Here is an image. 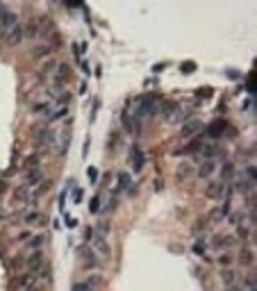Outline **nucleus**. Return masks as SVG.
Wrapping results in <instances>:
<instances>
[{
    "instance_id": "11",
    "label": "nucleus",
    "mask_w": 257,
    "mask_h": 291,
    "mask_svg": "<svg viewBox=\"0 0 257 291\" xmlns=\"http://www.w3.org/2000/svg\"><path fill=\"white\" fill-rule=\"evenodd\" d=\"M19 221L25 223V225H35V223H37V225H44V223H46V216H44L41 212H37V209H30V212H25L23 216L19 218Z\"/></svg>"
},
{
    "instance_id": "16",
    "label": "nucleus",
    "mask_w": 257,
    "mask_h": 291,
    "mask_svg": "<svg viewBox=\"0 0 257 291\" xmlns=\"http://www.w3.org/2000/svg\"><path fill=\"white\" fill-rule=\"evenodd\" d=\"M30 55H32V60L35 62H41V60H46L48 55H53V46L50 44H37Z\"/></svg>"
},
{
    "instance_id": "5",
    "label": "nucleus",
    "mask_w": 257,
    "mask_h": 291,
    "mask_svg": "<svg viewBox=\"0 0 257 291\" xmlns=\"http://www.w3.org/2000/svg\"><path fill=\"white\" fill-rule=\"evenodd\" d=\"M155 105H157V98H155L153 94H150V96H146V98H141V103H139L137 112H134L137 121H139V119H144V116H148V114H153Z\"/></svg>"
},
{
    "instance_id": "6",
    "label": "nucleus",
    "mask_w": 257,
    "mask_h": 291,
    "mask_svg": "<svg viewBox=\"0 0 257 291\" xmlns=\"http://www.w3.org/2000/svg\"><path fill=\"white\" fill-rule=\"evenodd\" d=\"M234 241H237V237H230V234H218V237H214L212 241H209V246H212V250L221 252V250H230V248L234 246Z\"/></svg>"
},
{
    "instance_id": "12",
    "label": "nucleus",
    "mask_w": 257,
    "mask_h": 291,
    "mask_svg": "<svg viewBox=\"0 0 257 291\" xmlns=\"http://www.w3.org/2000/svg\"><path fill=\"white\" fill-rule=\"evenodd\" d=\"M225 182H221V180H216V182H212L207 187V198H212V200H223L225 198Z\"/></svg>"
},
{
    "instance_id": "15",
    "label": "nucleus",
    "mask_w": 257,
    "mask_h": 291,
    "mask_svg": "<svg viewBox=\"0 0 257 291\" xmlns=\"http://www.w3.org/2000/svg\"><path fill=\"white\" fill-rule=\"evenodd\" d=\"M69 116V107H53L48 109V112L44 114V119L48 121V123H55V121H62Z\"/></svg>"
},
{
    "instance_id": "23",
    "label": "nucleus",
    "mask_w": 257,
    "mask_h": 291,
    "mask_svg": "<svg viewBox=\"0 0 257 291\" xmlns=\"http://www.w3.org/2000/svg\"><path fill=\"white\" fill-rule=\"evenodd\" d=\"M57 66H60V64H57V62H55V60H50L48 64L44 66V73H41V78H46V75H50V78H53V73H55V71H57ZM41 78H39V80H41Z\"/></svg>"
},
{
    "instance_id": "21",
    "label": "nucleus",
    "mask_w": 257,
    "mask_h": 291,
    "mask_svg": "<svg viewBox=\"0 0 257 291\" xmlns=\"http://www.w3.org/2000/svg\"><path fill=\"white\" fill-rule=\"evenodd\" d=\"M46 243V234H37V237H32L30 241L25 243V246L30 248V250H41V246Z\"/></svg>"
},
{
    "instance_id": "25",
    "label": "nucleus",
    "mask_w": 257,
    "mask_h": 291,
    "mask_svg": "<svg viewBox=\"0 0 257 291\" xmlns=\"http://www.w3.org/2000/svg\"><path fill=\"white\" fill-rule=\"evenodd\" d=\"M30 239H32V232H30V230H25V232H21V234L14 239V241H16V243H28Z\"/></svg>"
},
{
    "instance_id": "22",
    "label": "nucleus",
    "mask_w": 257,
    "mask_h": 291,
    "mask_svg": "<svg viewBox=\"0 0 257 291\" xmlns=\"http://www.w3.org/2000/svg\"><path fill=\"white\" fill-rule=\"evenodd\" d=\"M48 189H50V182H48V180H44V182H39V184H37V187H35V200L39 202V198H44Z\"/></svg>"
},
{
    "instance_id": "4",
    "label": "nucleus",
    "mask_w": 257,
    "mask_h": 291,
    "mask_svg": "<svg viewBox=\"0 0 257 291\" xmlns=\"http://www.w3.org/2000/svg\"><path fill=\"white\" fill-rule=\"evenodd\" d=\"M32 282H35V275H32V273H19V275L12 277L10 291H23V289H28Z\"/></svg>"
},
{
    "instance_id": "14",
    "label": "nucleus",
    "mask_w": 257,
    "mask_h": 291,
    "mask_svg": "<svg viewBox=\"0 0 257 291\" xmlns=\"http://www.w3.org/2000/svg\"><path fill=\"white\" fill-rule=\"evenodd\" d=\"M175 175H178L180 182H184V180H189L191 175H196V168H193L191 162H180L178 168H175Z\"/></svg>"
},
{
    "instance_id": "32",
    "label": "nucleus",
    "mask_w": 257,
    "mask_h": 291,
    "mask_svg": "<svg viewBox=\"0 0 257 291\" xmlns=\"http://www.w3.org/2000/svg\"><path fill=\"white\" fill-rule=\"evenodd\" d=\"M89 178L96 182V178H98V171H96V168H89Z\"/></svg>"
},
{
    "instance_id": "19",
    "label": "nucleus",
    "mask_w": 257,
    "mask_h": 291,
    "mask_svg": "<svg viewBox=\"0 0 257 291\" xmlns=\"http://www.w3.org/2000/svg\"><path fill=\"white\" fill-rule=\"evenodd\" d=\"M200 128H203V125L198 123V121H189V123L184 125L182 130H180V137H182V139H189V137H193L196 132H200Z\"/></svg>"
},
{
    "instance_id": "28",
    "label": "nucleus",
    "mask_w": 257,
    "mask_h": 291,
    "mask_svg": "<svg viewBox=\"0 0 257 291\" xmlns=\"http://www.w3.org/2000/svg\"><path fill=\"white\" fill-rule=\"evenodd\" d=\"M193 252H196V255H203V252H205V241H203V239H198V241H196Z\"/></svg>"
},
{
    "instance_id": "31",
    "label": "nucleus",
    "mask_w": 257,
    "mask_h": 291,
    "mask_svg": "<svg viewBox=\"0 0 257 291\" xmlns=\"http://www.w3.org/2000/svg\"><path fill=\"white\" fill-rule=\"evenodd\" d=\"M200 96H203V98H209V96H212V89H209V87H203V89H200Z\"/></svg>"
},
{
    "instance_id": "18",
    "label": "nucleus",
    "mask_w": 257,
    "mask_h": 291,
    "mask_svg": "<svg viewBox=\"0 0 257 291\" xmlns=\"http://www.w3.org/2000/svg\"><path fill=\"white\" fill-rule=\"evenodd\" d=\"M130 159H132L134 171H141V168H144V164H146V155L141 153V148H137V146H134L132 153H130Z\"/></svg>"
},
{
    "instance_id": "26",
    "label": "nucleus",
    "mask_w": 257,
    "mask_h": 291,
    "mask_svg": "<svg viewBox=\"0 0 257 291\" xmlns=\"http://www.w3.org/2000/svg\"><path fill=\"white\" fill-rule=\"evenodd\" d=\"M230 173H232V164H225L223 171H221V182H225V180L230 178Z\"/></svg>"
},
{
    "instance_id": "2",
    "label": "nucleus",
    "mask_w": 257,
    "mask_h": 291,
    "mask_svg": "<svg viewBox=\"0 0 257 291\" xmlns=\"http://www.w3.org/2000/svg\"><path fill=\"white\" fill-rule=\"evenodd\" d=\"M53 130H55L53 153L64 155L66 150H69V143H71V128H69V125H62V128H53Z\"/></svg>"
},
{
    "instance_id": "1",
    "label": "nucleus",
    "mask_w": 257,
    "mask_h": 291,
    "mask_svg": "<svg viewBox=\"0 0 257 291\" xmlns=\"http://www.w3.org/2000/svg\"><path fill=\"white\" fill-rule=\"evenodd\" d=\"M89 248H91V252L98 257L100 264L112 259V248H109V243H107V239H105V234H94V237H91V246Z\"/></svg>"
},
{
    "instance_id": "34",
    "label": "nucleus",
    "mask_w": 257,
    "mask_h": 291,
    "mask_svg": "<svg viewBox=\"0 0 257 291\" xmlns=\"http://www.w3.org/2000/svg\"><path fill=\"white\" fill-rule=\"evenodd\" d=\"M227 291H241V289H239V286H237V284H234V286H232V284H230V286H227Z\"/></svg>"
},
{
    "instance_id": "10",
    "label": "nucleus",
    "mask_w": 257,
    "mask_h": 291,
    "mask_svg": "<svg viewBox=\"0 0 257 291\" xmlns=\"http://www.w3.org/2000/svg\"><path fill=\"white\" fill-rule=\"evenodd\" d=\"M71 75V69L66 64H60L57 66V71L53 73V87H60V89H64V82L69 80Z\"/></svg>"
},
{
    "instance_id": "24",
    "label": "nucleus",
    "mask_w": 257,
    "mask_h": 291,
    "mask_svg": "<svg viewBox=\"0 0 257 291\" xmlns=\"http://www.w3.org/2000/svg\"><path fill=\"white\" fill-rule=\"evenodd\" d=\"M119 187L121 189H130V187H132V178H130L128 173H121V175H119Z\"/></svg>"
},
{
    "instance_id": "8",
    "label": "nucleus",
    "mask_w": 257,
    "mask_h": 291,
    "mask_svg": "<svg viewBox=\"0 0 257 291\" xmlns=\"http://www.w3.org/2000/svg\"><path fill=\"white\" fill-rule=\"evenodd\" d=\"M216 166H218L216 157L203 159V162H200V166H198V171H196V175H198V178H200V180H207L209 175H212V173L216 171Z\"/></svg>"
},
{
    "instance_id": "7",
    "label": "nucleus",
    "mask_w": 257,
    "mask_h": 291,
    "mask_svg": "<svg viewBox=\"0 0 257 291\" xmlns=\"http://www.w3.org/2000/svg\"><path fill=\"white\" fill-rule=\"evenodd\" d=\"M23 39H25V28L21 23H16L12 30L5 32V44L7 46H19Z\"/></svg>"
},
{
    "instance_id": "13",
    "label": "nucleus",
    "mask_w": 257,
    "mask_h": 291,
    "mask_svg": "<svg viewBox=\"0 0 257 291\" xmlns=\"http://www.w3.org/2000/svg\"><path fill=\"white\" fill-rule=\"evenodd\" d=\"M44 180H46V175L39 166L28 168V173H25V184H30V187H37V184L44 182Z\"/></svg>"
},
{
    "instance_id": "33",
    "label": "nucleus",
    "mask_w": 257,
    "mask_h": 291,
    "mask_svg": "<svg viewBox=\"0 0 257 291\" xmlns=\"http://www.w3.org/2000/svg\"><path fill=\"white\" fill-rule=\"evenodd\" d=\"M23 291H41V286H35V284H30L28 289H23Z\"/></svg>"
},
{
    "instance_id": "27",
    "label": "nucleus",
    "mask_w": 257,
    "mask_h": 291,
    "mask_svg": "<svg viewBox=\"0 0 257 291\" xmlns=\"http://www.w3.org/2000/svg\"><path fill=\"white\" fill-rule=\"evenodd\" d=\"M73 291H94V289H91L89 282H78V284L73 286Z\"/></svg>"
},
{
    "instance_id": "29",
    "label": "nucleus",
    "mask_w": 257,
    "mask_h": 291,
    "mask_svg": "<svg viewBox=\"0 0 257 291\" xmlns=\"http://www.w3.org/2000/svg\"><path fill=\"white\" fill-rule=\"evenodd\" d=\"M191 71H196V64H193V62H184V64H182V73H191Z\"/></svg>"
},
{
    "instance_id": "20",
    "label": "nucleus",
    "mask_w": 257,
    "mask_h": 291,
    "mask_svg": "<svg viewBox=\"0 0 257 291\" xmlns=\"http://www.w3.org/2000/svg\"><path fill=\"white\" fill-rule=\"evenodd\" d=\"M225 125H227L225 121H214V123L207 128V134H209V137H221V134H223V128H225Z\"/></svg>"
},
{
    "instance_id": "9",
    "label": "nucleus",
    "mask_w": 257,
    "mask_h": 291,
    "mask_svg": "<svg viewBox=\"0 0 257 291\" xmlns=\"http://www.w3.org/2000/svg\"><path fill=\"white\" fill-rule=\"evenodd\" d=\"M16 23H19V16H16L14 12H7V10L0 12V32H3V35H5L7 30H12Z\"/></svg>"
},
{
    "instance_id": "3",
    "label": "nucleus",
    "mask_w": 257,
    "mask_h": 291,
    "mask_svg": "<svg viewBox=\"0 0 257 291\" xmlns=\"http://www.w3.org/2000/svg\"><path fill=\"white\" fill-rule=\"evenodd\" d=\"M44 266H46L44 250H35V252H30V255H25V268H28L32 275H35V273H39Z\"/></svg>"
},
{
    "instance_id": "30",
    "label": "nucleus",
    "mask_w": 257,
    "mask_h": 291,
    "mask_svg": "<svg viewBox=\"0 0 257 291\" xmlns=\"http://www.w3.org/2000/svg\"><path fill=\"white\" fill-rule=\"evenodd\" d=\"M98 209H100V198L96 196L94 200H91V212H98Z\"/></svg>"
},
{
    "instance_id": "17",
    "label": "nucleus",
    "mask_w": 257,
    "mask_h": 291,
    "mask_svg": "<svg viewBox=\"0 0 257 291\" xmlns=\"http://www.w3.org/2000/svg\"><path fill=\"white\" fill-rule=\"evenodd\" d=\"M82 266L87 268V271H94V268H98L100 266V261H98V257L91 252V248L89 250H84L82 252Z\"/></svg>"
}]
</instances>
